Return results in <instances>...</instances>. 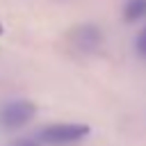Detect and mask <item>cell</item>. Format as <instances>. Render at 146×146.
<instances>
[{
    "label": "cell",
    "mask_w": 146,
    "mask_h": 146,
    "mask_svg": "<svg viewBox=\"0 0 146 146\" xmlns=\"http://www.w3.org/2000/svg\"><path fill=\"white\" fill-rule=\"evenodd\" d=\"M137 50L146 57V27L141 30V34H139V39H137Z\"/></svg>",
    "instance_id": "5"
},
{
    "label": "cell",
    "mask_w": 146,
    "mask_h": 146,
    "mask_svg": "<svg viewBox=\"0 0 146 146\" xmlns=\"http://www.w3.org/2000/svg\"><path fill=\"white\" fill-rule=\"evenodd\" d=\"M87 135H89V125H84V123H52L41 130L39 139L50 146H64V144L80 141Z\"/></svg>",
    "instance_id": "2"
},
{
    "label": "cell",
    "mask_w": 146,
    "mask_h": 146,
    "mask_svg": "<svg viewBox=\"0 0 146 146\" xmlns=\"http://www.w3.org/2000/svg\"><path fill=\"white\" fill-rule=\"evenodd\" d=\"M73 41H75L82 50H89V48H94V46L100 41V30L94 27V25H82V27H78V30L73 32Z\"/></svg>",
    "instance_id": "3"
},
{
    "label": "cell",
    "mask_w": 146,
    "mask_h": 146,
    "mask_svg": "<svg viewBox=\"0 0 146 146\" xmlns=\"http://www.w3.org/2000/svg\"><path fill=\"white\" fill-rule=\"evenodd\" d=\"M36 114V105L32 100H11L0 107V128L2 130H18L30 123Z\"/></svg>",
    "instance_id": "1"
},
{
    "label": "cell",
    "mask_w": 146,
    "mask_h": 146,
    "mask_svg": "<svg viewBox=\"0 0 146 146\" xmlns=\"http://www.w3.org/2000/svg\"><path fill=\"white\" fill-rule=\"evenodd\" d=\"M0 34H2V27H0Z\"/></svg>",
    "instance_id": "7"
},
{
    "label": "cell",
    "mask_w": 146,
    "mask_h": 146,
    "mask_svg": "<svg viewBox=\"0 0 146 146\" xmlns=\"http://www.w3.org/2000/svg\"><path fill=\"white\" fill-rule=\"evenodd\" d=\"M11 146H39L36 141H32V139H16Z\"/></svg>",
    "instance_id": "6"
},
{
    "label": "cell",
    "mask_w": 146,
    "mask_h": 146,
    "mask_svg": "<svg viewBox=\"0 0 146 146\" xmlns=\"http://www.w3.org/2000/svg\"><path fill=\"white\" fill-rule=\"evenodd\" d=\"M123 16H125L128 23L144 18L146 16V0H128V5L123 9Z\"/></svg>",
    "instance_id": "4"
}]
</instances>
